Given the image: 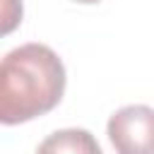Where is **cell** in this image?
<instances>
[{"label": "cell", "mask_w": 154, "mask_h": 154, "mask_svg": "<svg viewBox=\"0 0 154 154\" xmlns=\"http://www.w3.org/2000/svg\"><path fill=\"white\" fill-rule=\"evenodd\" d=\"M65 91V65L43 43H24L0 58V123L19 125L53 111Z\"/></svg>", "instance_id": "6da1fadb"}, {"label": "cell", "mask_w": 154, "mask_h": 154, "mask_svg": "<svg viewBox=\"0 0 154 154\" xmlns=\"http://www.w3.org/2000/svg\"><path fill=\"white\" fill-rule=\"evenodd\" d=\"M152 123L147 103L123 106L108 118V140L118 154H152Z\"/></svg>", "instance_id": "7a4b0ae2"}, {"label": "cell", "mask_w": 154, "mask_h": 154, "mask_svg": "<svg viewBox=\"0 0 154 154\" xmlns=\"http://www.w3.org/2000/svg\"><path fill=\"white\" fill-rule=\"evenodd\" d=\"M36 154H103L96 137L82 128H65L51 132L36 149Z\"/></svg>", "instance_id": "3957f363"}, {"label": "cell", "mask_w": 154, "mask_h": 154, "mask_svg": "<svg viewBox=\"0 0 154 154\" xmlns=\"http://www.w3.org/2000/svg\"><path fill=\"white\" fill-rule=\"evenodd\" d=\"M24 2L22 0H0V36L12 34L22 24Z\"/></svg>", "instance_id": "277c9868"}, {"label": "cell", "mask_w": 154, "mask_h": 154, "mask_svg": "<svg viewBox=\"0 0 154 154\" xmlns=\"http://www.w3.org/2000/svg\"><path fill=\"white\" fill-rule=\"evenodd\" d=\"M77 2H82V5H94V2H101V0H77Z\"/></svg>", "instance_id": "5b68a950"}]
</instances>
